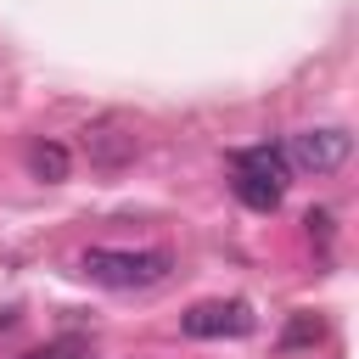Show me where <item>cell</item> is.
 Here are the masks:
<instances>
[{"mask_svg":"<svg viewBox=\"0 0 359 359\" xmlns=\"http://www.w3.org/2000/svg\"><path fill=\"white\" fill-rule=\"evenodd\" d=\"M286 174H292V163H286V151H275V146H252V151H241L236 157V196L252 208V213H275L280 208V196H286Z\"/></svg>","mask_w":359,"mask_h":359,"instance_id":"6da1fadb","label":"cell"},{"mask_svg":"<svg viewBox=\"0 0 359 359\" xmlns=\"http://www.w3.org/2000/svg\"><path fill=\"white\" fill-rule=\"evenodd\" d=\"M79 269L95 280V286H118V292H135V286H157L168 275V252H118V247H90L79 258Z\"/></svg>","mask_w":359,"mask_h":359,"instance_id":"7a4b0ae2","label":"cell"},{"mask_svg":"<svg viewBox=\"0 0 359 359\" xmlns=\"http://www.w3.org/2000/svg\"><path fill=\"white\" fill-rule=\"evenodd\" d=\"M353 151V135L342 123H320V129H297L292 146H286V163L303 168V174H337Z\"/></svg>","mask_w":359,"mask_h":359,"instance_id":"3957f363","label":"cell"},{"mask_svg":"<svg viewBox=\"0 0 359 359\" xmlns=\"http://www.w3.org/2000/svg\"><path fill=\"white\" fill-rule=\"evenodd\" d=\"M180 331L185 337H247L252 331V309L241 303V297H219V303H191L185 309V320H180Z\"/></svg>","mask_w":359,"mask_h":359,"instance_id":"277c9868","label":"cell"},{"mask_svg":"<svg viewBox=\"0 0 359 359\" xmlns=\"http://www.w3.org/2000/svg\"><path fill=\"white\" fill-rule=\"evenodd\" d=\"M79 146H84V157H90L95 168H118V163L135 157V129H129L123 118H95Z\"/></svg>","mask_w":359,"mask_h":359,"instance_id":"5b68a950","label":"cell"},{"mask_svg":"<svg viewBox=\"0 0 359 359\" xmlns=\"http://www.w3.org/2000/svg\"><path fill=\"white\" fill-rule=\"evenodd\" d=\"M28 168H34L45 185L67 180V146H56V140H34V146H28Z\"/></svg>","mask_w":359,"mask_h":359,"instance_id":"8992f818","label":"cell"},{"mask_svg":"<svg viewBox=\"0 0 359 359\" xmlns=\"http://www.w3.org/2000/svg\"><path fill=\"white\" fill-rule=\"evenodd\" d=\"M22 359H84V342L62 337V342H45V348H34V353H22Z\"/></svg>","mask_w":359,"mask_h":359,"instance_id":"52a82bcc","label":"cell"},{"mask_svg":"<svg viewBox=\"0 0 359 359\" xmlns=\"http://www.w3.org/2000/svg\"><path fill=\"white\" fill-rule=\"evenodd\" d=\"M314 337H320V320H314V314H297V320L286 325V337H280V342H286V348H297V342H314Z\"/></svg>","mask_w":359,"mask_h":359,"instance_id":"ba28073f","label":"cell"}]
</instances>
